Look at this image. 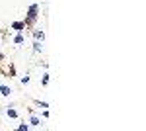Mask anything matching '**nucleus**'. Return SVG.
I'll use <instances>...</instances> for the list:
<instances>
[{
    "mask_svg": "<svg viewBox=\"0 0 146 131\" xmlns=\"http://www.w3.org/2000/svg\"><path fill=\"white\" fill-rule=\"evenodd\" d=\"M39 4H29V8H27V16H25V20H23V24H25V28L27 30H31L35 26V22H37V18H39Z\"/></svg>",
    "mask_w": 146,
    "mask_h": 131,
    "instance_id": "1",
    "label": "nucleus"
},
{
    "mask_svg": "<svg viewBox=\"0 0 146 131\" xmlns=\"http://www.w3.org/2000/svg\"><path fill=\"white\" fill-rule=\"evenodd\" d=\"M31 35L35 41H45V32L41 28H31Z\"/></svg>",
    "mask_w": 146,
    "mask_h": 131,
    "instance_id": "2",
    "label": "nucleus"
},
{
    "mask_svg": "<svg viewBox=\"0 0 146 131\" xmlns=\"http://www.w3.org/2000/svg\"><path fill=\"white\" fill-rule=\"evenodd\" d=\"M43 123H41V118L37 116V114H29V127H41Z\"/></svg>",
    "mask_w": 146,
    "mask_h": 131,
    "instance_id": "3",
    "label": "nucleus"
},
{
    "mask_svg": "<svg viewBox=\"0 0 146 131\" xmlns=\"http://www.w3.org/2000/svg\"><path fill=\"white\" fill-rule=\"evenodd\" d=\"M12 92H14V88H12V86H8V84H2V82H0V96H4V98H10Z\"/></svg>",
    "mask_w": 146,
    "mask_h": 131,
    "instance_id": "4",
    "label": "nucleus"
},
{
    "mask_svg": "<svg viewBox=\"0 0 146 131\" xmlns=\"http://www.w3.org/2000/svg\"><path fill=\"white\" fill-rule=\"evenodd\" d=\"M10 28H12V30H14L16 33H23L25 30H27V28H25V24H23V22H14V24L10 26Z\"/></svg>",
    "mask_w": 146,
    "mask_h": 131,
    "instance_id": "5",
    "label": "nucleus"
},
{
    "mask_svg": "<svg viewBox=\"0 0 146 131\" xmlns=\"http://www.w3.org/2000/svg\"><path fill=\"white\" fill-rule=\"evenodd\" d=\"M6 116H8V118H12V120H18V118H20L18 110L14 108V106H8V108H6Z\"/></svg>",
    "mask_w": 146,
    "mask_h": 131,
    "instance_id": "6",
    "label": "nucleus"
},
{
    "mask_svg": "<svg viewBox=\"0 0 146 131\" xmlns=\"http://www.w3.org/2000/svg\"><path fill=\"white\" fill-rule=\"evenodd\" d=\"M14 43L16 45H23L25 43V35H23V33H16V35H14Z\"/></svg>",
    "mask_w": 146,
    "mask_h": 131,
    "instance_id": "7",
    "label": "nucleus"
},
{
    "mask_svg": "<svg viewBox=\"0 0 146 131\" xmlns=\"http://www.w3.org/2000/svg\"><path fill=\"white\" fill-rule=\"evenodd\" d=\"M33 51L35 53H41L43 51V41H35L33 39Z\"/></svg>",
    "mask_w": 146,
    "mask_h": 131,
    "instance_id": "8",
    "label": "nucleus"
},
{
    "mask_svg": "<svg viewBox=\"0 0 146 131\" xmlns=\"http://www.w3.org/2000/svg\"><path fill=\"white\" fill-rule=\"evenodd\" d=\"M33 104L37 106V108H41V110H47V108H49V102H41V100H33Z\"/></svg>",
    "mask_w": 146,
    "mask_h": 131,
    "instance_id": "9",
    "label": "nucleus"
},
{
    "mask_svg": "<svg viewBox=\"0 0 146 131\" xmlns=\"http://www.w3.org/2000/svg\"><path fill=\"white\" fill-rule=\"evenodd\" d=\"M49 80H51V75H49V73H43V77H41V86H47Z\"/></svg>",
    "mask_w": 146,
    "mask_h": 131,
    "instance_id": "10",
    "label": "nucleus"
},
{
    "mask_svg": "<svg viewBox=\"0 0 146 131\" xmlns=\"http://www.w3.org/2000/svg\"><path fill=\"white\" fill-rule=\"evenodd\" d=\"M29 80H31V77H29V75H23V77L20 78V82H22V84H29Z\"/></svg>",
    "mask_w": 146,
    "mask_h": 131,
    "instance_id": "11",
    "label": "nucleus"
},
{
    "mask_svg": "<svg viewBox=\"0 0 146 131\" xmlns=\"http://www.w3.org/2000/svg\"><path fill=\"white\" fill-rule=\"evenodd\" d=\"M18 129H20V131H27V129H29V123H25V121H22V123L18 125Z\"/></svg>",
    "mask_w": 146,
    "mask_h": 131,
    "instance_id": "12",
    "label": "nucleus"
},
{
    "mask_svg": "<svg viewBox=\"0 0 146 131\" xmlns=\"http://www.w3.org/2000/svg\"><path fill=\"white\" fill-rule=\"evenodd\" d=\"M41 118H45V120H47V118H49V108H47V110H43V112H41Z\"/></svg>",
    "mask_w": 146,
    "mask_h": 131,
    "instance_id": "13",
    "label": "nucleus"
},
{
    "mask_svg": "<svg viewBox=\"0 0 146 131\" xmlns=\"http://www.w3.org/2000/svg\"><path fill=\"white\" fill-rule=\"evenodd\" d=\"M2 59H4V53H0V61H2Z\"/></svg>",
    "mask_w": 146,
    "mask_h": 131,
    "instance_id": "14",
    "label": "nucleus"
}]
</instances>
